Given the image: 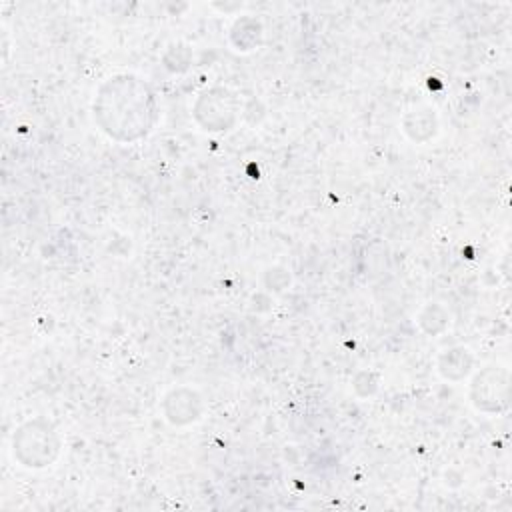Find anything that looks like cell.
I'll return each mask as SVG.
<instances>
[{"label": "cell", "instance_id": "obj_3", "mask_svg": "<svg viewBox=\"0 0 512 512\" xmlns=\"http://www.w3.org/2000/svg\"><path fill=\"white\" fill-rule=\"evenodd\" d=\"M234 100L226 90H210L202 94L196 104V112H208L198 116L206 130H228L234 118Z\"/></svg>", "mask_w": 512, "mask_h": 512}, {"label": "cell", "instance_id": "obj_4", "mask_svg": "<svg viewBox=\"0 0 512 512\" xmlns=\"http://www.w3.org/2000/svg\"><path fill=\"white\" fill-rule=\"evenodd\" d=\"M168 396L176 400L174 402V410H166L170 422L186 424V422H192V420L198 418V414H200V398L192 390L180 388V390H172Z\"/></svg>", "mask_w": 512, "mask_h": 512}, {"label": "cell", "instance_id": "obj_1", "mask_svg": "<svg viewBox=\"0 0 512 512\" xmlns=\"http://www.w3.org/2000/svg\"><path fill=\"white\" fill-rule=\"evenodd\" d=\"M156 98L150 86L130 74L102 84L94 100V116L102 130L122 142L146 136L156 122Z\"/></svg>", "mask_w": 512, "mask_h": 512}, {"label": "cell", "instance_id": "obj_2", "mask_svg": "<svg viewBox=\"0 0 512 512\" xmlns=\"http://www.w3.org/2000/svg\"><path fill=\"white\" fill-rule=\"evenodd\" d=\"M14 458L26 468H44L58 456V436L44 420H34L18 428L14 434Z\"/></svg>", "mask_w": 512, "mask_h": 512}]
</instances>
